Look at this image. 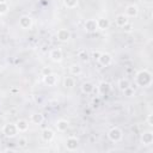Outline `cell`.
I'll return each instance as SVG.
<instances>
[{
	"mask_svg": "<svg viewBox=\"0 0 153 153\" xmlns=\"http://www.w3.org/2000/svg\"><path fill=\"white\" fill-rule=\"evenodd\" d=\"M136 84L141 87H148L152 84V73L148 69H141L135 75Z\"/></svg>",
	"mask_w": 153,
	"mask_h": 153,
	"instance_id": "obj_1",
	"label": "cell"
},
{
	"mask_svg": "<svg viewBox=\"0 0 153 153\" xmlns=\"http://www.w3.org/2000/svg\"><path fill=\"white\" fill-rule=\"evenodd\" d=\"M1 131H2V134H4L5 136H7V137H14V136L19 133L18 129H17L16 123H11V122L4 124L2 128H1Z\"/></svg>",
	"mask_w": 153,
	"mask_h": 153,
	"instance_id": "obj_2",
	"label": "cell"
},
{
	"mask_svg": "<svg viewBox=\"0 0 153 153\" xmlns=\"http://www.w3.org/2000/svg\"><path fill=\"white\" fill-rule=\"evenodd\" d=\"M108 137L112 142H120L123 137V133L118 127H114L108 131Z\"/></svg>",
	"mask_w": 153,
	"mask_h": 153,
	"instance_id": "obj_3",
	"label": "cell"
},
{
	"mask_svg": "<svg viewBox=\"0 0 153 153\" xmlns=\"http://www.w3.org/2000/svg\"><path fill=\"white\" fill-rule=\"evenodd\" d=\"M65 146H66V149L69 151V152L76 151L78 147H79V140H78V137H75V136H69V137L66 140Z\"/></svg>",
	"mask_w": 153,
	"mask_h": 153,
	"instance_id": "obj_4",
	"label": "cell"
},
{
	"mask_svg": "<svg viewBox=\"0 0 153 153\" xmlns=\"http://www.w3.org/2000/svg\"><path fill=\"white\" fill-rule=\"evenodd\" d=\"M97 61L99 62L100 66L103 67H109L112 63V56L109 53H100L99 57L97 59Z\"/></svg>",
	"mask_w": 153,
	"mask_h": 153,
	"instance_id": "obj_5",
	"label": "cell"
},
{
	"mask_svg": "<svg viewBox=\"0 0 153 153\" xmlns=\"http://www.w3.org/2000/svg\"><path fill=\"white\" fill-rule=\"evenodd\" d=\"M49 57L53 62H61L63 59V53L60 48H54L49 53Z\"/></svg>",
	"mask_w": 153,
	"mask_h": 153,
	"instance_id": "obj_6",
	"label": "cell"
},
{
	"mask_svg": "<svg viewBox=\"0 0 153 153\" xmlns=\"http://www.w3.org/2000/svg\"><path fill=\"white\" fill-rule=\"evenodd\" d=\"M140 140H141V143H142L143 146H151V145L153 143V133H152L151 130L143 131V133L141 134Z\"/></svg>",
	"mask_w": 153,
	"mask_h": 153,
	"instance_id": "obj_7",
	"label": "cell"
},
{
	"mask_svg": "<svg viewBox=\"0 0 153 153\" xmlns=\"http://www.w3.org/2000/svg\"><path fill=\"white\" fill-rule=\"evenodd\" d=\"M18 24H19V26H20L22 29H25V30H26V29H30L31 25H32V18H31L30 16L24 14V16L19 17Z\"/></svg>",
	"mask_w": 153,
	"mask_h": 153,
	"instance_id": "obj_8",
	"label": "cell"
},
{
	"mask_svg": "<svg viewBox=\"0 0 153 153\" xmlns=\"http://www.w3.org/2000/svg\"><path fill=\"white\" fill-rule=\"evenodd\" d=\"M56 38L60 41V42H67V41H69V38H71V32H69V30H67V29H60V30H57V32H56Z\"/></svg>",
	"mask_w": 153,
	"mask_h": 153,
	"instance_id": "obj_9",
	"label": "cell"
},
{
	"mask_svg": "<svg viewBox=\"0 0 153 153\" xmlns=\"http://www.w3.org/2000/svg\"><path fill=\"white\" fill-rule=\"evenodd\" d=\"M43 81L48 86H55L57 84V81H59V75L55 74V73H50L49 75L43 76Z\"/></svg>",
	"mask_w": 153,
	"mask_h": 153,
	"instance_id": "obj_10",
	"label": "cell"
},
{
	"mask_svg": "<svg viewBox=\"0 0 153 153\" xmlns=\"http://www.w3.org/2000/svg\"><path fill=\"white\" fill-rule=\"evenodd\" d=\"M137 14H139V7L136 5L131 4V5H128L126 7V16L128 18H136Z\"/></svg>",
	"mask_w": 153,
	"mask_h": 153,
	"instance_id": "obj_11",
	"label": "cell"
},
{
	"mask_svg": "<svg viewBox=\"0 0 153 153\" xmlns=\"http://www.w3.org/2000/svg\"><path fill=\"white\" fill-rule=\"evenodd\" d=\"M84 27L87 32H94L98 30V26H97V19H86L85 24H84Z\"/></svg>",
	"mask_w": 153,
	"mask_h": 153,
	"instance_id": "obj_12",
	"label": "cell"
},
{
	"mask_svg": "<svg viewBox=\"0 0 153 153\" xmlns=\"http://www.w3.org/2000/svg\"><path fill=\"white\" fill-rule=\"evenodd\" d=\"M54 136H55V133H54L51 129H49V128L43 129L42 133H41V137H42V140L45 141V142H50V141L54 139Z\"/></svg>",
	"mask_w": 153,
	"mask_h": 153,
	"instance_id": "obj_13",
	"label": "cell"
},
{
	"mask_svg": "<svg viewBox=\"0 0 153 153\" xmlns=\"http://www.w3.org/2000/svg\"><path fill=\"white\" fill-rule=\"evenodd\" d=\"M111 90V85L108 81H100L98 85V91L102 96H106Z\"/></svg>",
	"mask_w": 153,
	"mask_h": 153,
	"instance_id": "obj_14",
	"label": "cell"
},
{
	"mask_svg": "<svg viewBox=\"0 0 153 153\" xmlns=\"http://www.w3.org/2000/svg\"><path fill=\"white\" fill-rule=\"evenodd\" d=\"M30 121H31V123H33L36 126H41L43 123V121H44V116L41 112H33L30 116Z\"/></svg>",
	"mask_w": 153,
	"mask_h": 153,
	"instance_id": "obj_15",
	"label": "cell"
},
{
	"mask_svg": "<svg viewBox=\"0 0 153 153\" xmlns=\"http://www.w3.org/2000/svg\"><path fill=\"white\" fill-rule=\"evenodd\" d=\"M115 23H116V25L118 26V27H123L127 23H129V19H128V17L123 13H121V14H117L116 16V18H115Z\"/></svg>",
	"mask_w": 153,
	"mask_h": 153,
	"instance_id": "obj_16",
	"label": "cell"
},
{
	"mask_svg": "<svg viewBox=\"0 0 153 153\" xmlns=\"http://www.w3.org/2000/svg\"><path fill=\"white\" fill-rule=\"evenodd\" d=\"M94 91V85L91 81H85L81 84V92L85 94H91Z\"/></svg>",
	"mask_w": 153,
	"mask_h": 153,
	"instance_id": "obj_17",
	"label": "cell"
},
{
	"mask_svg": "<svg viewBox=\"0 0 153 153\" xmlns=\"http://www.w3.org/2000/svg\"><path fill=\"white\" fill-rule=\"evenodd\" d=\"M16 126H17V129H18L19 133H24V131H26L29 129V122L26 120H24V118L18 120L16 122Z\"/></svg>",
	"mask_w": 153,
	"mask_h": 153,
	"instance_id": "obj_18",
	"label": "cell"
},
{
	"mask_svg": "<svg viewBox=\"0 0 153 153\" xmlns=\"http://www.w3.org/2000/svg\"><path fill=\"white\" fill-rule=\"evenodd\" d=\"M68 126H69L68 121L62 120V118H61V120H57V121H56V124H55V127H56L57 131H61V133L66 131V130L68 129Z\"/></svg>",
	"mask_w": 153,
	"mask_h": 153,
	"instance_id": "obj_19",
	"label": "cell"
},
{
	"mask_svg": "<svg viewBox=\"0 0 153 153\" xmlns=\"http://www.w3.org/2000/svg\"><path fill=\"white\" fill-rule=\"evenodd\" d=\"M97 26H98V30H106L110 26V20L108 18H98Z\"/></svg>",
	"mask_w": 153,
	"mask_h": 153,
	"instance_id": "obj_20",
	"label": "cell"
},
{
	"mask_svg": "<svg viewBox=\"0 0 153 153\" xmlns=\"http://www.w3.org/2000/svg\"><path fill=\"white\" fill-rule=\"evenodd\" d=\"M69 73L71 75H74V76H78L82 73V69H81V66L78 65V63H73L69 66Z\"/></svg>",
	"mask_w": 153,
	"mask_h": 153,
	"instance_id": "obj_21",
	"label": "cell"
},
{
	"mask_svg": "<svg viewBox=\"0 0 153 153\" xmlns=\"http://www.w3.org/2000/svg\"><path fill=\"white\" fill-rule=\"evenodd\" d=\"M117 86H118V88H120L121 91H124L126 88H128V87L130 86V81H129L127 78H122V79L118 80Z\"/></svg>",
	"mask_w": 153,
	"mask_h": 153,
	"instance_id": "obj_22",
	"label": "cell"
},
{
	"mask_svg": "<svg viewBox=\"0 0 153 153\" xmlns=\"http://www.w3.org/2000/svg\"><path fill=\"white\" fill-rule=\"evenodd\" d=\"M75 85V81H74V78L72 76H66L63 79V86L67 87V88H73Z\"/></svg>",
	"mask_w": 153,
	"mask_h": 153,
	"instance_id": "obj_23",
	"label": "cell"
},
{
	"mask_svg": "<svg viewBox=\"0 0 153 153\" xmlns=\"http://www.w3.org/2000/svg\"><path fill=\"white\" fill-rule=\"evenodd\" d=\"M63 5H65V7L72 10V8L78 7V5H79V0H63Z\"/></svg>",
	"mask_w": 153,
	"mask_h": 153,
	"instance_id": "obj_24",
	"label": "cell"
},
{
	"mask_svg": "<svg viewBox=\"0 0 153 153\" xmlns=\"http://www.w3.org/2000/svg\"><path fill=\"white\" fill-rule=\"evenodd\" d=\"M78 57L81 60V61H87L88 60V54L86 50H80L78 53Z\"/></svg>",
	"mask_w": 153,
	"mask_h": 153,
	"instance_id": "obj_25",
	"label": "cell"
},
{
	"mask_svg": "<svg viewBox=\"0 0 153 153\" xmlns=\"http://www.w3.org/2000/svg\"><path fill=\"white\" fill-rule=\"evenodd\" d=\"M8 11V5L7 2H0V14H6Z\"/></svg>",
	"mask_w": 153,
	"mask_h": 153,
	"instance_id": "obj_26",
	"label": "cell"
},
{
	"mask_svg": "<svg viewBox=\"0 0 153 153\" xmlns=\"http://www.w3.org/2000/svg\"><path fill=\"white\" fill-rule=\"evenodd\" d=\"M123 92V94L126 96V97H133L134 94H135V91L131 88V86H129L128 88H126L124 91H122Z\"/></svg>",
	"mask_w": 153,
	"mask_h": 153,
	"instance_id": "obj_27",
	"label": "cell"
},
{
	"mask_svg": "<svg viewBox=\"0 0 153 153\" xmlns=\"http://www.w3.org/2000/svg\"><path fill=\"white\" fill-rule=\"evenodd\" d=\"M26 145H27V140H26L25 137H19V140H18V146H19L20 148H25Z\"/></svg>",
	"mask_w": 153,
	"mask_h": 153,
	"instance_id": "obj_28",
	"label": "cell"
},
{
	"mask_svg": "<svg viewBox=\"0 0 153 153\" xmlns=\"http://www.w3.org/2000/svg\"><path fill=\"white\" fill-rule=\"evenodd\" d=\"M41 73H42L43 76H45V75H49L50 73H53V71H51L50 67H43L42 71H41Z\"/></svg>",
	"mask_w": 153,
	"mask_h": 153,
	"instance_id": "obj_29",
	"label": "cell"
},
{
	"mask_svg": "<svg viewBox=\"0 0 153 153\" xmlns=\"http://www.w3.org/2000/svg\"><path fill=\"white\" fill-rule=\"evenodd\" d=\"M123 30H124L126 32H130V31L133 30V24H130V23H127V24L123 26Z\"/></svg>",
	"mask_w": 153,
	"mask_h": 153,
	"instance_id": "obj_30",
	"label": "cell"
},
{
	"mask_svg": "<svg viewBox=\"0 0 153 153\" xmlns=\"http://www.w3.org/2000/svg\"><path fill=\"white\" fill-rule=\"evenodd\" d=\"M152 116H153L152 114H149V115L147 116V124H148L149 127H152V126H153V121H152Z\"/></svg>",
	"mask_w": 153,
	"mask_h": 153,
	"instance_id": "obj_31",
	"label": "cell"
},
{
	"mask_svg": "<svg viewBox=\"0 0 153 153\" xmlns=\"http://www.w3.org/2000/svg\"><path fill=\"white\" fill-rule=\"evenodd\" d=\"M99 55H100V51H94V53H93V59L97 60V59L99 57Z\"/></svg>",
	"mask_w": 153,
	"mask_h": 153,
	"instance_id": "obj_32",
	"label": "cell"
},
{
	"mask_svg": "<svg viewBox=\"0 0 153 153\" xmlns=\"http://www.w3.org/2000/svg\"><path fill=\"white\" fill-rule=\"evenodd\" d=\"M6 152H17V149H13V148H7V149H5Z\"/></svg>",
	"mask_w": 153,
	"mask_h": 153,
	"instance_id": "obj_33",
	"label": "cell"
},
{
	"mask_svg": "<svg viewBox=\"0 0 153 153\" xmlns=\"http://www.w3.org/2000/svg\"><path fill=\"white\" fill-rule=\"evenodd\" d=\"M8 0H0V2H7Z\"/></svg>",
	"mask_w": 153,
	"mask_h": 153,
	"instance_id": "obj_34",
	"label": "cell"
},
{
	"mask_svg": "<svg viewBox=\"0 0 153 153\" xmlns=\"http://www.w3.org/2000/svg\"><path fill=\"white\" fill-rule=\"evenodd\" d=\"M146 1H148V2H151V1H152V0H146Z\"/></svg>",
	"mask_w": 153,
	"mask_h": 153,
	"instance_id": "obj_35",
	"label": "cell"
},
{
	"mask_svg": "<svg viewBox=\"0 0 153 153\" xmlns=\"http://www.w3.org/2000/svg\"><path fill=\"white\" fill-rule=\"evenodd\" d=\"M10 1H13V2H14V1H17V0H10Z\"/></svg>",
	"mask_w": 153,
	"mask_h": 153,
	"instance_id": "obj_36",
	"label": "cell"
}]
</instances>
